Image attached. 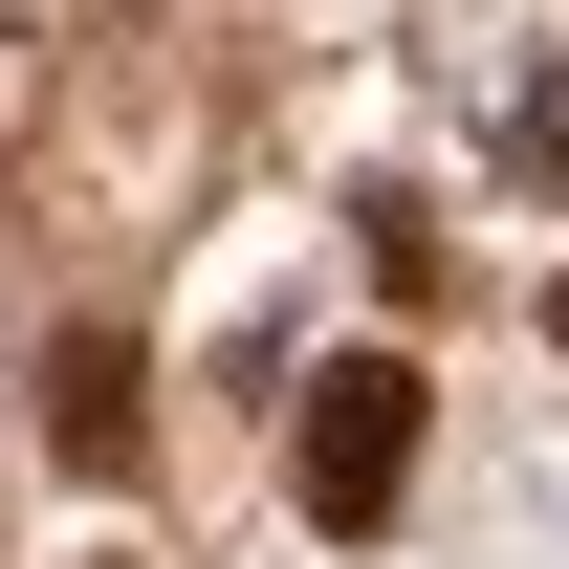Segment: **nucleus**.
<instances>
[{"instance_id": "obj_1", "label": "nucleus", "mask_w": 569, "mask_h": 569, "mask_svg": "<svg viewBox=\"0 0 569 569\" xmlns=\"http://www.w3.org/2000/svg\"><path fill=\"white\" fill-rule=\"evenodd\" d=\"M284 482H307V526H395V503H417V351H329L307 372Z\"/></svg>"}, {"instance_id": "obj_2", "label": "nucleus", "mask_w": 569, "mask_h": 569, "mask_svg": "<svg viewBox=\"0 0 569 569\" xmlns=\"http://www.w3.org/2000/svg\"><path fill=\"white\" fill-rule=\"evenodd\" d=\"M44 438H67V460H88V482H132V351H67V372H44Z\"/></svg>"}, {"instance_id": "obj_3", "label": "nucleus", "mask_w": 569, "mask_h": 569, "mask_svg": "<svg viewBox=\"0 0 569 569\" xmlns=\"http://www.w3.org/2000/svg\"><path fill=\"white\" fill-rule=\"evenodd\" d=\"M503 153H526V176H569V67L526 88V110H503Z\"/></svg>"}]
</instances>
